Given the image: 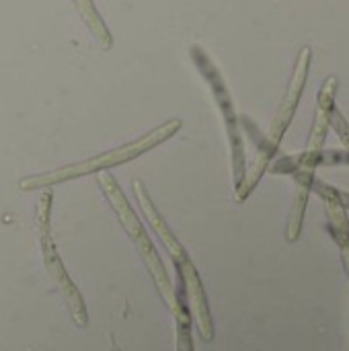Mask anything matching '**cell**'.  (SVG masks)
Here are the masks:
<instances>
[{"label": "cell", "instance_id": "30bf717a", "mask_svg": "<svg viewBox=\"0 0 349 351\" xmlns=\"http://www.w3.org/2000/svg\"><path fill=\"white\" fill-rule=\"evenodd\" d=\"M51 202H53V193L51 189H45L41 193V197L37 199V206H35V226H37V234L39 239L43 237H51L49 230V216H51Z\"/></svg>", "mask_w": 349, "mask_h": 351}, {"label": "cell", "instance_id": "ba28073f", "mask_svg": "<svg viewBox=\"0 0 349 351\" xmlns=\"http://www.w3.org/2000/svg\"><path fill=\"white\" fill-rule=\"evenodd\" d=\"M311 183H313V169L311 167H302L296 171V193H294V204H292V212H290V220H288V241H296L302 228V214L306 208V195L311 191Z\"/></svg>", "mask_w": 349, "mask_h": 351}, {"label": "cell", "instance_id": "7a4b0ae2", "mask_svg": "<svg viewBox=\"0 0 349 351\" xmlns=\"http://www.w3.org/2000/svg\"><path fill=\"white\" fill-rule=\"evenodd\" d=\"M99 185H101V189H103V193H105L109 206L113 208V212H115L119 224L123 226L125 234L130 237V241H132L134 247L138 249V253H140V257H142V261H144V265H146V269H148V274H150V278H152V282H154V286H156V290H158L163 302H165L167 308L173 313V311L177 308V292H175V288H173V284H171V278H169V274H167V267H165V263H163V259H160L156 247H154L152 241H150L148 230H146L144 224L140 222L138 214H136L134 208L130 206L128 197L123 195L121 187L117 185V181L113 179L111 173H107V171L99 173Z\"/></svg>", "mask_w": 349, "mask_h": 351}, {"label": "cell", "instance_id": "52a82bcc", "mask_svg": "<svg viewBox=\"0 0 349 351\" xmlns=\"http://www.w3.org/2000/svg\"><path fill=\"white\" fill-rule=\"evenodd\" d=\"M335 88H337V80L333 76L321 88L317 117H315L313 134H311V140H309V152H321V148H323V142H325V136H327V128H329V121H331V113H333Z\"/></svg>", "mask_w": 349, "mask_h": 351}, {"label": "cell", "instance_id": "9c48e42d", "mask_svg": "<svg viewBox=\"0 0 349 351\" xmlns=\"http://www.w3.org/2000/svg\"><path fill=\"white\" fill-rule=\"evenodd\" d=\"M175 327H177V351H193L191 339V315L183 294H177V308L173 311Z\"/></svg>", "mask_w": 349, "mask_h": 351}, {"label": "cell", "instance_id": "6da1fadb", "mask_svg": "<svg viewBox=\"0 0 349 351\" xmlns=\"http://www.w3.org/2000/svg\"><path fill=\"white\" fill-rule=\"evenodd\" d=\"M181 125H183L181 119L173 117V119L165 121L163 125H158L156 130L148 132L146 136H142V138H138L134 142H128V144H123L119 148H113L109 152H103V154H97V156L86 158V160L72 162V165H66V167H60V169H53V171H47V173H39V175L25 177V179L19 181V189L21 191L47 189V187L58 185V183H64V181H72V179L84 177V175L103 173L107 169L125 165V162L136 160L138 156L150 152L152 148H156L158 144L167 142L169 138H173L181 130Z\"/></svg>", "mask_w": 349, "mask_h": 351}, {"label": "cell", "instance_id": "277c9868", "mask_svg": "<svg viewBox=\"0 0 349 351\" xmlns=\"http://www.w3.org/2000/svg\"><path fill=\"white\" fill-rule=\"evenodd\" d=\"M39 243H41V255H43V265H45L47 276L58 286V290L62 292V296H64V300L68 304L72 321L78 327L84 329L88 325V313H86V304H84V298H82L80 290L70 280V276H68L58 251H56V245H53L51 237H43V239H39Z\"/></svg>", "mask_w": 349, "mask_h": 351}, {"label": "cell", "instance_id": "5b68a950", "mask_svg": "<svg viewBox=\"0 0 349 351\" xmlns=\"http://www.w3.org/2000/svg\"><path fill=\"white\" fill-rule=\"evenodd\" d=\"M177 274L181 280V290L185 292V302L191 315V321L197 327V333L204 341H212L214 339V323H212V315H210V306H208V298H206V290L204 284L200 280V274L195 269V265L191 263V259L177 263Z\"/></svg>", "mask_w": 349, "mask_h": 351}, {"label": "cell", "instance_id": "3957f363", "mask_svg": "<svg viewBox=\"0 0 349 351\" xmlns=\"http://www.w3.org/2000/svg\"><path fill=\"white\" fill-rule=\"evenodd\" d=\"M193 53V60L197 62V68L204 72V76L208 78L212 90H214V97L224 113V121H226V132H228V142H230V160H232V179H234V185L239 187L245 179V150H243V140H241V132H239V125H237V115H234V109H232V103L228 99V90L226 86L222 84L220 80V74L218 70L212 66V62L204 56V51L200 47H193L191 49Z\"/></svg>", "mask_w": 349, "mask_h": 351}, {"label": "cell", "instance_id": "8992f818", "mask_svg": "<svg viewBox=\"0 0 349 351\" xmlns=\"http://www.w3.org/2000/svg\"><path fill=\"white\" fill-rule=\"evenodd\" d=\"M134 193H136V202H138L142 214L146 216V220H148V224H150V230L156 232V237H158L160 243L165 245L167 253L171 255L173 263L177 265V263L187 261V259H189L187 251H185L183 245L177 241V237H175L173 230L169 228V224H167V220L163 218V214L156 210V206H154V202L150 199V195H148V191H146V187H144L142 181H136V183H134Z\"/></svg>", "mask_w": 349, "mask_h": 351}]
</instances>
